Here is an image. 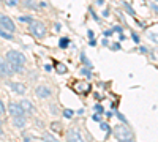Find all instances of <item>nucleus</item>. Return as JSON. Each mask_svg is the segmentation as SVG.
<instances>
[{
	"label": "nucleus",
	"mask_w": 158,
	"mask_h": 142,
	"mask_svg": "<svg viewBox=\"0 0 158 142\" xmlns=\"http://www.w3.org/2000/svg\"><path fill=\"white\" fill-rule=\"evenodd\" d=\"M127 142H133V141H127Z\"/></svg>",
	"instance_id": "58836bf2"
},
{
	"label": "nucleus",
	"mask_w": 158,
	"mask_h": 142,
	"mask_svg": "<svg viewBox=\"0 0 158 142\" xmlns=\"http://www.w3.org/2000/svg\"><path fill=\"white\" fill-rule=\"evenodd\" d=\"M25 123H27V119H25L24 115H16V117H13V125H14V126H17V128H24Z\"/></svg>",
	"instance_id": "9b49d317"
},
{
	"label": "nucleus",
	"mask_w": 158,
	"mask_h": 142,
	"mask_svg": "<svg viewBox=\"0 0 158 142\" xmlns=\"http://www.w3.org/2000/svg\"><path fill=\"white\" fill-rule=\"evenodd\" d=\"M3 115H5V106H3V103L0 100V117H3Z\"/></svg>",
	"instance_id": "393cba45"
},
{
	"label": "nucleus",
	"mask_w": 158,
	"mask_h": 142,
	"mask_svg": "<svg viewBox=\"0 0 158 142\" xmlns=\"http://www.w3.org/2000/svg\"><path fill=\"white\" fill-rule=\"evenodd\" d=\"M21 107L24 109V112H33V111H35L33 104H32L28 100H22V101H21Z\"/></svg>",
	"instance_id": "f8f14e48"
},
{
	"label": "nucleus",
	"mask_w": 158,
	"mask_h": 142,
	"mask_svg": "<svg viewBox=\"0 0 158 142\" xmlns=\"http://www.w3.org/2000/svg\"><path fill=\"white\" fill-rule=\"evenodd\" d=\"M95 111H97L98 114H103V112H104V109H103L101 104H97V106H95Z\"/></svg>",
	"instance_id": "5701e85b"
},
{
	"label": "nucleus",
	"mask_w": 158,
	"mask_h": 142,
	"mask_svg": "<svg viewBox=\"0 0 158 142\" xmlns=\"http://www.w3.org/2000/svg\"><path fill=\"white\" fill-rule=\"evenodd\" d=\"M51 128H52V130H55L57 133H62V126H60V123H52V125H51Z\"/></svg>",
	"instance_id": "aec40b11"
},
{
	"label": "nucleus",
	"mask_w": 158,
	"mask_h": 142,
	"mask_svg": "<svg viewBox=\"0 0 158 142\" xmlns=\"http://www.w3.org/2000/svg\"><path fill=\"white\" fill-rule=\"evenodd\" d=\"M44 70H46V71H51V70H52V66H51V65H46V66H44Z\"/></svg>",
	"instance_id": "f704fd0d"
},
{
	"label": "nucleus",
	"mask_w": 158,
	"mask_h": 142,
	"mask_svg": "<svg viewBox=\"0 0 158 142\" xmlns=\"http://www.w3.org/2000/svg\"><path fill=\"white\" fill-rule=\"evenodd\" d=\"M104 35H106V36H109V35H112V30H106V32H104Z\"/></svg>",
	"instance_id": "72a5a7b5"
},
{
	"label": "nucleus",
	"mask_w": 158,
	"mask_h": 142,
	"mask_svg": "<svg viewBox=\"0 0 158 142\" xmlns=\"http://www.w3.org/2000/svg\"><path fill=\"white\" fill-rule=\"evenodd\" d=\"M35 93H36V96H40V98H49L52 92H51V89L46 87V85H38V87L35 89Z\"/></svg>",
	"instance_id": "0eeeda50"
},
{
	"label": "nucleus",
	"mask_w": 158,
	"mask_h": 142,
	"mask_svg": "<svg viewBox=\"0 0 158 142\" xmlns=\"http://www.w3.org/2000/svg\"><path fill=\"white\" fill-rule=\"evenodd\" d=\"M0 27H2V28H5V30H8L9 33H13V32L16 30L14 22H13V21H11V17H8L6 14H0Z\"/></svg>",
	"instance_id": "39448f33"
},
{
	"label": "nucleus",
	"mask_w": 158,
	"mask_h": 142,
	"mask_svg": "<svg viewBox=\"0 0 158 142\" xmlns=\"http://www.w3.org/2000/svg\"><path fill=\"white\" fill-rule=\"evenodd\" d=\"M112 49H116V51H119L120 49V44L117 43V44H112Z\"/></svg>",
	"instance_id": "7c9ffc66"
},
{
	"label": "nucleus",
	"mask_w": 158,
	"mask_h": 142,
	"mask_svg": "<svg viewBox=\"0 0 158 142\" xmlns=\"http://www.w3.org/2000/svg\"><path fill=\"white\" fill-rule=\"evenodd\" d=\"M19 21H21V22H30L32 19H30L28 16H21V17H19Z\"/></svg>",
	"instance_id": "b1692460"
},
{
	"label": "nucleus",
	"mask_w": 158,
	"mask_h": 142,
	"mask_svg": "<svg viewBox=\"0 0 158 142\" xmlns=\"http://www.w3.org/2000/svg\"><path fill=\"white\" fill-rule=\"evenodd\" d=\"M89 44H90V46H95V44H97V41H95L93 38H90V43H89Z\"/></svg>",
	"instance_id": "473e14b6"
},
{
	"label": "nucleus",
	"mask_w": 158,
	"mask_h": 142,
	"mask_svg": "<svg viewBox=\"0 0 158 142\" xmlns=\"http://www.w3.org/2000/svg\"><path fill=\"white\" fill-rule=\"evenodd\" d=\"M114 136L119 142H127L133 141V131L127 125H117L114 126Z\"/></svg>",
	"instance_id": "f03ea898"
},
{
	"label": "nucleus",
	"mask_w": 158,
	"mask_h": 142,
	"mask_svg": "<svg viewBox=\"0 0 158 142\" xmlns=\"http://www.w3.org/2000/svg\"><path fill=\"white\" fill-rule=\"evenodd\" d=\"M25 6H28V8H32V9H36V8H38L33 0H25Z\"/></svg>",
	"instance_id": "a211bd4d"
},
{
	"label": "nucleus",
	"mask_w": 158,
	"mask_h": 142,
	"mask_svg": "<svg viewBox=\"0 0 158 142\" xmlns=\"http://www.w3.org/2000/svg\"><path fill=\"white\" fill-rule=\"evenodd\" d=\"M11 73H13V71L9 70V65H8L5 60L0 58V77H8Z\"/></svg>",
	"instance_id": "9d476101"
},
{
	"label": "nucleus",
	"mask_w": 158,
	"mask_h": 142,
	"mask_svg": "<svg viewBox=\"0 0 158 142\" xmlns=\"http://www.w3.org/2000/svg\"><path fill=\"white\" fill-rule=\"evenodd\" d=\"M125 9H127V11H128L131 16H135V9L131 8V5H130V3H125Z\"/></svg>",
	"instance_id": "412c9836"
},
{
	"label": "nucleus",
	"mask_w": 158,
	"mask_h": 142,
	"mask_svg": "<svg viewBox=\"0 0 158 142\" xmlns=\"http://www.w3.org/2000/svg\"><path fill=\"white\" fill-rule=\"evenodd\" d=\"M0 125H2V123H0Z\"/></svg>",
	"instance_id": "ea45409f"
},
{
	"label": "nucleus",
	"mask_w": 158,
	"mask_h": 142,
	"mask_svg": "<svg viewBox=\"0 0 158 142\" xmlns=\"http://www.w3.org/2000/svg\"><path fill=\"white\" fill-rule=\"evenodd\" d=\"M100 126H101V130H103L104 133H108V134L111 133V126H109L108 123H104V122H103V123H100Z\"/></svg>",
	"instance_id": "f3484780"
},
{
	"label": "nucleus",
	"mask_w": 158,
	"mask_h": 142,
	"mask_svg": "<svg viewBox=\"0 0 158 142\" xmlns=\"http://www.w3.org/2000/svg\"><path fill=\"white\" fill-rule=\"evenodd\" d=\"M93 120H95V122H101V119H100V115H98V114H97V115H93Z\"/></svg>",
	"instance_id": "2f4dec72"
},
{
	"label": "nucleus",
	"mask_w": 158,
	"mask_h": 142,
	"mask_svg": "<svg viewBox=\"0 0 158 142\" xmlns=\"http://www.w3.org/2000/svg\"><path fill=\"white\" fill-rule=\"evenodd\" d=\"M8 5L9 6H16V0H8Z\"/></svg>",
	"instance_id": "c756f323"
},
{
	"label": "nucleus",
	"mask_w": 158,
	"mask_h": 142,
	"mask_svg": "<svg viewBox=\"0 0 158 142\" xmlns=\"http://www.w3.org/2000/svg\"><path fill=\"white\" fill-rule=\"evenodd\" d=\"M43 141H44V142H59L54 136H52V134H49V133H46V134L43 136Z\"/></svg>",
	"instance_id": "4468645a"
},
{
	"label": "nucleus",
	"mask_w": 158,
	"mask_h": 142,
	"mask_svg": "<svg viewBox=\"0 0 158 142\" xmlns=\"http://www.w3.org/2000/svg\"><path fill=\"white\" fill-rule=\"evenodd\" d=\"M112 32H117V33H122V32H123V28H122V27H114V30H112Z\"/></svg>",
	"instance_id": "cd10ccee"
},
{
	"label": "nucleus",
	"mask_w": 158,
	"mask_h": 142,
	"mask_svg": "<svg viewBox=\"0 0 158 142\" xmlns=\"http://www.w3.org/2000/svg\"><path fill=\"white\" fill-rule=\"evenodd\" d=\"M28 24H30L28 28H30V32H32V35H33L35 38L41 40V38L46 36V27H44L43 22H40V21H30Z\"/></svg>",
	"instance_id": "7ed1b4c3"
},
{
	"label": "nucleus",
	"mask_w": 158,
	"mask_h": 142,
	"mask_svg": "<svg viewBox=\"0 0 158 142\" xmlns=\"http://www.w3.org/2000/svg\"><path fill=\"white\" fill-rule=\"evenodd\" d=\"M66 142H85V141H84V138L81 136V133L76 128H71L66 133Z\"/></svg>",
	"instance_id": "423d86ee"
},
{
	"label": "nucleus",
	"mask_w": 158,
	"mask_h": 142,
	"mask_svg": "<svg viewBox=\"0 0 158 142\" xmlns=\"http://www.w3.org/2000/svg\"><path fill=\"white\" fill-rule=\"evenodd\" d=\"M68 44H70V40H68V38H62V40H60V43H59V46H60L62 49L68 47Z\"/></svg>",
	"instance_id": "2eb2a0df"
},
{
	"label": "nucleus",
	"mask_w": 158,
	"mask_h": 142,
	"mask_svg": "<svg viewBox=\"0 0 158 142\" xmlns=\"http://www.w3.org/2000/svg\"><path fill=\"white\" fill-rule=\"evenodd\" d=\"M73 114H74V112H73L71 109H65V111H63V117H65V119H71Z\"/></svg>",
	"instance_id": "6ab92c4d"
},
{
	"label": "nucleus",
	"mask_w": 158,
	"mask_h": 142,
	"mask_svg": "<svg viewBox=\"0 0 158 142\" xmlns=\"http://www.w3.org/2000/svg\"><path fill=\"white\" fill-rule=\"evenodd\" d=\"M71 87H73V90H74L76 93H79V95H87V93L90 92V84H89L87 81H76Z\"/></svg>",
	"instance_id": "20e7f679"
},
{
	"label": "nucleus",
	"mask_w": 158,
	"mask_h": 142,
	"mask_svg": "<svg viewBox=\"0 0 158 142\" xmlns=\"http://www.w3.org/2000/svg\"><path fill=\"white\" fill-rule=\"evenodd\" d=\"M0 36L5 38V40H13V33H9V32L5 30V28H0Z\"/></svg>",
	"instance_id": "ddd939ff"
},
{
	"label": "nucleus",
	"mask_w": 158,
	"mask_h": 142,
	"mask_svg": "<svg viewBox=\"0 0 158 142\" xmlns=\"http://www.w3.org/2000/svg\"><path fill=\"white\" fill-rule=\"evenodd\" d=\"M6 60L9 65V70L14 73H22L24 70V63H25V55L19 51H8L6 54Z\"/></svg>",
	"instance_id": "f257e3e1"
},
{
	"label": "nucleus",
	"mask_w": 158,
	"mask_h": 142,
	"mask_svg": "<svg viewBox=\"0 0 158 142\" xmlns=\"http://www.w3.org/2000/svg\"><path fill=\"white\" fill-rule=\"evenodd\" d=\"M81 73H82V74H85V76H89V77L92 76V74H90V70H87V68H82V70H81Z\"/></svg>",
	"instance_id": "a878e982"
},
{
	"label": "nucleus",
	"mask_w": 158,
	"mask_h": 142,
	"mask_svg": "<svg viewBox=\"0 0 158 142\" xmlns=\"http://www.w3.org/2000/svg\"><path fill=\"white\" fill-rule=\"evenodd\" d=\"M9 114H11V117H16V115H24V109L21 107V104H17V103H9Z\"/></svg>",
	"instance_id": "1a4fd4ad"
},
{
	"label": "nucleus",
	"mask_w": 158,
	"mask_h": 142,
	"mask_svg": "<svg viewBox=\"0 0 158 142\" xmlns=\"http://www.w3.org/2000/svg\"><path fill=\"white\" fill-rule=\"evenodd\" d=\"M139 51H141V52H147V49H146L144 46H141V47H139Z\"/></svg>",
	"instance_id": "e433bc0d"
},
{
	"label": "nucleus",
	"mask_w": 158,
	"mask_h": 142,
	"mask_svg": "<svg viewBox=\"0 0 158 142\" xmlns=\"http://www.w3.org/2000/svg\"><path fill=\"white\" fill-rule=\"evenodd\" d=\"M2 136H3V131H2V128H0V138H2Z\"/></svg>",
	"instance_id": "4c0bfd02"
},
{
	"label": "nucleus",
	"mask_w": 158,
	"mask_h": 142,
	"mask_svg": "<svg viewBox=\"0 0 158 142\" xmlns=\"http://www.w3.org/2000/svg\"><path fill=\"white\" fill-rule=\"evenodd\" d=\"M133 40H135V43H138V44H139V36H138L135 32H133Z\"/></svg>",
	"instance_id": "c85d7f7f"
},
{
	"label": "nucleus",
	"mask_w": 158,
	"mask_h": 142,
	"mask_svg": "<svg viewBox=\"0 0 158 142\" xmlns=\"http://www.w3.org/2000/svg\"><path fill=\"white\" fill-rule=\"evenodd\" d=\"M81 58H82V62H84V63H85V65H89V66H92V65H90V62H89V60H87V57H85V55H84V54H82V55H81Z\"/></svg>",
	"instance_id": "bb28decb"
},
{
	"label": "nucleus",
	"mask_w": 158,
	"mask_h": 142,
	"mask_svg": "<svg viewBox=\"0 0 158 142\" xmlns=\"http://www.w3.org/2000/svg\"><path fill=\"white\" fill-rule=\"evenodd\" d=\"M57 73H59V74L66 73V66H65V65H62V63H57Z\"/></svg>",
	"instance_id": "dca6fc26"
},
{
	"label": "nucleus",
	"mask_w": 158,
	"mask_h": 142,
	"mask_svg": "<svg viewBox=\"0 0 158 142\" xmlns=\"http://www.w3.org/2000/svg\"><path fill=\"white\" fill-rule=\"evenodd\" d=\"M24 141H25V142H30V138H28L27 134H24Z\"/></svg>",
	"instance_id": "c9c22d12"
},
{
	"label": "nucleus",
	"mask_w": 158,
	"mask_h": 142,
	"mask_svg": "<svg viewBox=\"0 0 158 142\" xmlns=\"http://www.w3.org/2000/svg\"><path fill=\"white\" fill-rule=\"evenodd\" d=\"M112 111H114V114H116V115H117V117H119V120H122V122H123V123H127V119H125V117H123V115H122V114H120V112H117V111H116V109H112Z\"/></svg>",
	"instance_id": "4be33fe9"
},
{
	"label": "nucleus",
	"mask_w": 158,
	"mask_h": 142,
	"mask_svg": "<svg viewBox=\"0 0 158 142\" xmlns=\"http://www.w3.org/2000/svg\"><path fill=\"white\" fill-rule=\"evenodd\" d=\"M8 85H9V89H11L14 93H17V95H24L25 90H27V87H25L24 84H21V82H9Z\"/></svg>",
	"instance_id": "6e6552de"
}]
</instances>
